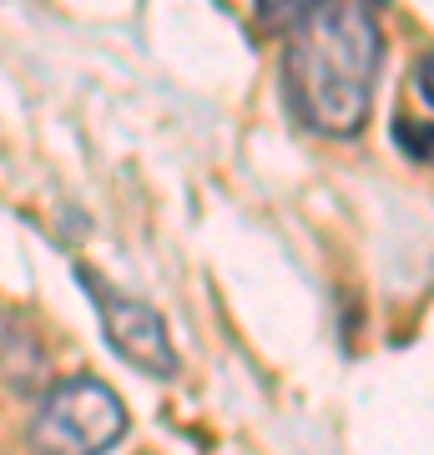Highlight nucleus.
I'll use <instances>...</instances> for the list:
<instances>
[{"mask_svg": "<svg viewBox=\"0 0 434 455\" xmlns=\"http://www.w3.org/2000/svg\"><path fill=\"white\" fill-rule=\"evenodd\" d=\"M127 435V405L107 379L71 374L41 395L31 415L36 455H107Z\"/></svg>", "mask_w": 434, "mask_h": 455, "instance_id": "2", "label": "nucleus"}, {"mask_svg": "<svg viewBox=\"0 0 434 455\" xmlns=\"http://www.w3.org/2000/svg\"><path fill=\"white\" fill-rule=\"evenodd\" d=\"M81 283L91 293V304L101 314V329H107L116 355L127 359V364H137L142 374H152V379H172L178 374V349H172L167 319L152 304L131 299V293H116L107 278L86 274V268H81Z\"/></svg>", "mask_w": 434, "mask_h": 455, "instance_id": "3", "label": "nucleus"}, {"mask_svg": "<svg viewBox=\"0 0 434 455\" xmlns=\"http://www.w3.org/2000/svg\"><path fill=\"white\" fill-rule=\"evenodd\" d=\"M414 92L424 97V107L434 112V51H430V56H419V66H414Z\"/></svg>", "mask_w": 434, "mask_h": 455, "instance_id": "4", "label": "nucleus"}, {"mask_svg": "<svg viewBox=\"0 0 434 455\" xmlns=\"http://www.w3.org/2000/svg\"><path fill=\"white\" fill-rule=\"evenodd\" d=\"M288 107L319 137H359L374 107V76L384 56L379 16L369 5H304L283 36Z\"/></svg>", "mask_w": 434, "mask_h": 455, "instance_id": "1", "label": "nucleus"}]
</instances>
